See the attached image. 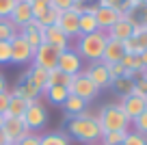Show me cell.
I'll list each match as a JSON object with an SVG mask.
<instances>
[{
	"mask_svg": "<svg viewBox=\"0 0 147 145\" xmlns=\"http://www.w3.org/2000/svg\"><path fill=\"white\" fill-rule=\"evenodd\" d=\"M78 28H80V35H91V33L100 30V28H97V22H95V15H93V13H87V11L80 15Z\"/></svg>",
	"mask_w": 147,
	"mask_h": 145,
	"instance_id": "obj_27",
	"label": "cell"
},
{
	"mask_svg": "<svg viewBox=\"0 0 147 145\" xmlns=\"http://www.w3.org/2000/svg\"><path fill=\"white\" fill-rule=\"evenodd\" d=\"M18 35H20V28L9 18H0V41H11Z\"/></svg>",
	"mask_w": 147,
	"mask_h": 145,
	"instance_id": "obj_25",
	"label": "cell"
},
{
	"mask_svg": "<svg viewBox=\"0 0 147 145\" xmlns=\"http://www.w3.org/2000/svg\"><path fill=\"white\" fill-rule=\"evenodd\" d=\"M9 102H11V91H2V93H0V115L7 113Z\"/></svg>",
	"mask_w": 147,
	"mask_h": 145,
	"instance_id": "obj_41",
	"label": "cell"
},
{
	"mask_svg": "<svg viewBox=\"0 0 147 145\" xmlns=\"http://www.w3.org/2000/svg\"><path fill=\"white\" fill-rule=\"evenodd\" d=\"M2 132H5L7 141H9L11 145H15L20 139H24V136H26L30 130L26 128V123H24V119H22V117H9V119H5Z\"/></svg>",
	"mask_w": 147,
	"mask_h": 145,
	"instance_id": "obj_10",
	"label": "cell"
},
{
	"mask_svg": "<svg viewBox=\"0 0 147 145\" xmlns=\"http://www.w3.org/2000/svg\"><path fill=\"white\" fill-rule=\"evenodd\" d=\"M119 106L125 113V117H128L130 121H134V119L147 108V100L145 98H138V95H125V98H121Z\"/></svg>",
	"mask_w": 147,
	"mask_h": 145,
	"instance_id": "obj_12",
	"label": "cell"
},
{
	"mask_svg": "<svg viewBox=\"0 0 147 145\" xmlns=\"http://www.w3.org/2000/svg\"><path fill=\"white\" fill-rule=\"evenodd\" d=\"M123 50H125V54H134V56H138V54L143 52V48L138 45L136 37H130V39H125V41H123Z\"/></svg>",
	"mask_w": 147,
	"mask_h": 145,
	"instance_id": "obj_32",
	"label": "cell"
},
{
	"mask_svg": "<svg viewBox=\"0 0 147 145\" xmlns=\"http://www.w3.org/2000/svg\"><path fill=\"white\" fill-rule=\"evenodd\" d=\"M7 87H9V85H7V78H5V74L0 72V93H2V91H9Z\"/></svg>",
	"mask_w": 147,
	"mask_h": 145,
	"instance_id": "obj_43",
	"label": "cell"
},
{
	"mask_svg": "<svg viewBox=\"0 0 147 145\" xmlns=\"http://www.w3.org/2000/svg\"><path fill=\"white\" fill-rule=\"evenodd\" d=\"M91 145H102V143H91Z\"/></svg>",
	"mask_w": 147,
	"mask_h": 145,
	"instance_id": "obj_49",
	"label": "cell"
},
{
	"mask_svg": "<svg viewBox=\"0 0 147 145\" xmlns=\"http://www.w3.org/2000/svg\"><path fill=\"white\" fill-rule=\"evenodd\" d=\"M110 85H113V89H115L121 98H125V95H130L132 89H134V78L132 76H121V78H117V80H113Z\"/></svg>",
	"mask_w": 147,
	"mask_h": 145,
	"instance_id": "obj_26",
	"label": "cell"
},
{
	"mask_svg": "<svg viewBox=\"0 0 147 145\" xmlns=\"http://www.w3.org/2000/svg\"><path fill=\"white\" fill-rule=\"evenodd\" d=\"M97 123L102 128V134L104 132H115V130H130L132 121L125 117V113L121 110L119 104H106L100 108L97 113Z\"/></svg>",
	"mask_w": 147,
	"mask_h": 145,
	"instance_id": "obj_3",
	"label": "cell"
},
{
	"mask_svg": "<svg viewBox=\"0 0 147 145\" xmlns=\"http://www.w3.org/2000/svg\"><path fill=\"white\" fill-rule=\"evenodd\" d=\"M78 22H80V15H76L74 11H63L56 26L65 33V37H67V39H74V37H80Z\"/></svg>",
	"mask_w": 147,
	"mask_h": 145,
	"instance_id": "obj_13",
	"label": "cell"
},
{
	"mask_svg": "<svg viewBox=\"0 0 147 145\" xmlns=\"http://www.w3.org/2000/svg\"><path fill=\"white\" fill-rule=\"evenodd\" d=\"M30 2H48L50 5V0H30Z\"/></svg>",
	"mask_w": 147,
	"mask_h": 145,
	"instance_id": "obj_47",
	"label": "cell"
},
{
	"mask_svg": "<svg viewBox=\"0 0 147 145\" xmlns=\"http://www.w3.org/2000/svg\"><path fill=\"white\" fill-rule=\"evenodd\" d=\"M0 145H11L9 141H7V136H5V132L0 130Z\"/></svg>",
	"mask_w": 147,
	"mask_h": 145,
	"instance_id": "obj_45",
	"label": "cell"
},
{
	"mask_svg": "<svg viewBox=\"0 0 147 145\" xmlns=\"http://www.w3.org/2000/svg\"><path fill=\"white\" fill-rule=\"evenodd\" d=\"M41 145H69V139L63 132H50L41 136Z\"/></svg>",
	"mask_w": 147,
	"mask_h": 145,
	"instance_id": "obj_29",
	"label": "cell"
},
{
	"mask_svg": "<svg viewBox=\"0 0 147 145\" xmlns=\"http://www.w3.org/2000/svg\"><path fill=\"white\" fill-rule=\"evenodd\" d=\"M138 56H141V63H143V67L147 69V50H143V52H141Z\"/></svg>",
	"mask_w": 147,
	"mask_h": 145,
	"instance_id": "obj_44",
	"label": "cell"
},
{
	"mask_svg": "<svg viewBox=\"0 0 147 145\" xmlns=\"http://www.w3.org/2000/svg\"><path fill=\"white\" fill-rule=\"evenodd\" d=\"M145 7H147V0H145Z\"/></svg>",
	"mask_w": 147,
	"mask_h": 145,
	"instance_id": "obj_51",
	"label": "cell"
},
{
	"mask_svg": "<svg viewBox=\"0 0 147 145\" xmlns=\"http://www.w3.org/2000/svg\"><path fill=\"white\" fill-rule=\"evenodd\" d=\"M48 2H32L30 5V9H32V18L37 20V22H39V20L43 18V15H46V11H48Z\"/></svg>",
	"mask_w": 147,
	"mask_h": 145,
	"instance_id": "obj_37",
	"label": "cell"
},
{
	"mask_svg": "<svg viewBox=\"0 0 147 145\" xmlns=\"http://www.w3.org/2000/svg\"><path fill=\"white\" fill-rule=\"evenodd\" d=\"M20 0H0V18H9Z\"/></svg>",
	"mask_w": 147,
	"mask_h": 145,
	"instance_id": "obj_34",
	"label": "cell"
},
{
	"mask_svg": "<svg viewBox=\"0 0 147 145\" xmlns=\"http://www.w3.org/2000/svg\"><path fill=\"white\" fill-rule=\"evenodd\" d=\"M20 35L28 41V45H30L32 50H37V48L43 43V39H41V24L37 22V20H32V22H28L24 28H20Z\"/></svg>",
	"mask_w": 147,
	"mask_h": 145,
	"instance_id": "obj_18",
	"label": "cell"
},
{
	"mask_svg": "<svg viewBox=\"0 0 147 145\" xmlns=\"http://www.w3.org/2000/svg\"><path fill=\"white\" fill-rule=\"evenodd\" d=\"M74 2H76V0H50V7H54V9H59L61 13H63V11L71 9Z\"/></svg>",
	"mask_w": 147,
	"mask_h": 145,
	"instance_id": "obj_40",
	"label": "cell"
},
{
	"mask_svg": "<svg viewBox=\"0 0 147 145\" xmlns=\"http://www.w3.org/2000/svg\"><path fill=\"white\" fill-rule=\"evenodd\" d=\"M130 130H115V132H104L102 134V145H123L125 136Z\"/></svg>",
	"mask_w": 147,
	"mask_h": 145,
	"instance_id": "obj_28",
	"label": "cell"
},
{
	"mask_svg": "<svg viewBox=\"0 0 147 145\" xmlns=\"http://www.w3.org/2000/svg\"><path fill=\"white\" fill-rule=\"evenodd\" d=\"M132 126H134V132H138V134L147 136V108H145V110H143V113L132 121Z\"/></svg>",
	"mask_w": 147,
	"mask_h": 145,
	"instance_id": "obj_31",
	"label": "cell"
},
{
	"mask_svg": "<svg viewBox=\"0 0 147 145\" xmlns=\"http://www.w3.org/2000/svg\"><path fill=\"white\" fill-rule=\"evenodd\" d=\"M106 41H108V35L104 30H95L91 35H80L78 45H76V52L80 54V59H87L91 63H97L102 61V54H104Z\"/></svg>",
	"mask_w": 147,
	"mask_h": 145,
	"instance_id": "obj_2",
	"label": "cell"
},
{
	"mask_svg": "<svg viewBox=\"0 0 147 145\" xmlns=\"http://www.w3.org/2000/svg\"><path fill=\"white\" fill-rule=\"evenodd\" d=\"M32 54H35V50L28 45V41L24 39L22 35H18V37L11 39V63H15V65L30 63Z\"/></svg>",
	"mask_w": 147,
	"mask_h": 145,
	"instance_id": "obj_9",
	"label": "cell"
},
{
	"mask_svg": "<svg viewBox=\"0 0 147 145\" xmlns=\"http://www.w3.org/2000/svg\"><path fill=\"white\" fill-rule=\"evenodd\" d=\"M41 39H43V43H50L52 48H56V50H67L69 48V39L65 37V33L61 30L59 26H46L43 28L41 26Z\"/></svg>",
	"mask_w": 147,
	"mask_h": 145,
	"instance_id": "obj_11",
	"label": "cell"
},
{
	"mask_svg": "<svg viewBox=\"0 0 147 145\" xmlns=\"http://www.w3.org/2000/svg\"><path fill=\"white\" fill-rule=\"evenodd\" d=\"M56 67H59L63 74H67V76H78V74L82 72V59H80V54L76 50L67 48V50H63L59 54Z\"/></svg>",
	"mask_w": 147,
	"mask_h": 145,
	"instance_id": "obj_8",
	"label": "cell"
},
{
	"mask_svg": "<svg viewBox=\"0 0 147 145\" xmlns=\"http://www.w3.org/2000/svg\"><path fill=\"white\" fill-rule=\"evenodd\" d=\"M93 15H95V22H97V28L100 30H108L113 24L117 22V20L121 18V11H117V9H108V7H95V11H93Z\"/></svg>",
	"mask_w": 147,
	"mask_h": 145,
	"instance_id": "obj_14",
	"label": "cell"
},
{
	"mask_svg": "<svg viewBox=\"0 0 147 145\" xmlns=\"http://www.w3.org/2000/svg\"><path fill=\"white\" fill-rule=\"evenodd\" d=\"M145 93H147V80H145V78H136V80H134V89H132V93H130V95L145 98Z\"/></svg>",
	"mask_w": 147,
	"mask_h": 145,
	"instance_id": "obj_38",
	"label": "cell"
},
{
	"mask_svg": "<svg viewBox=\"0 0 147 145\" xmlns=\"http://www.w3.org/2000/svg\"><path fill=\"white\" fill-rule=\"evenodd\" d=\"M63 108H65V113H67L69 117H76V115H80V113L87 110V102L80 100L78 95H71V93H69L67 100H65V104H63Z\"/></svg>",
	"mask_w": 147,
	"mask_h": 145,
	"instance_id": "obj_23",
	"label": "cell"
},
{
	"mask_svg": "<svg viewBox=\"0 0 147 145\" xmlns=\"http://www.w3.org/2000/svg\"><path fill=\"white\" fill-rule=\"evenodd\" d=\"M106 69H108V76H110V82L113 80H117V78H121V76H125V67L121 63H110V65H106Z\"/></svg>",
	"mask_w": 147,
	"mask_h": 145,
	"instance_id": "obj_33",
	"label": "cell"
},
{
	"mask_svg": "<svg viewBox=\"0 0 147 145\" xmlns=\"http://www.w3.org/2000/svg\"><path fill=\"white\" fill-rule=\"evenodd\" d=\"M11 63V41H0V65Z\"/></svg>",
	"mask_w": 147,
	"mask_h": 145,
	"instance_id": "obj_36",
	"label": "cell"
},
{
	"mask_svg": "<svg viewBox=\"0 0 147 145\" xmlns=\"http://www.w3.org/2000/svg\"><path fill=\"white\" fill-rule=\"evenodd\" d=\"M138 78H145V80H147V69H145V72H143V74H141Z\"/></svg>",
	"mask_w": 147,
	"mask_h": 145,
	"instance_id": "obj_48",
	"label": "cell"
},
{
	"mask_svg": "<svg viewBox=\"0 0 147 145\" xmlns=\"http://www.w3.org/2000/svg\"><path fill=\"white\" fill-rule=\"evenodd\" d=\"M43 95L48 98V102H50V104L63 106L65 100H67V95H69V89H67V87H63V85H56V87H50Z\"/></svg>",
	"mask_w": 147,
	"mask_h": 145,
	"instance_id": "obj_22",
	"label": "cell"
},
{
	"mask_svg": "<svg viewBox=\"0 0 147 145\" xmlns=\"http://www.w3.org/2000/svg\"><path fill=\"white\" fill-rule=\"evenodd\" d=\"M11 93H13V95H18V98H22V100H26V102H37V100H39V98L43 95L41 91L37 89V87L32 85V82L28 80L26 76L22 78V82H20V85L15 87V89L11 91Z\"/></svg>",
	"mask_w": 147,
	"mask_h": 145,
	"instance_id": "obj_19",
	"label": "cell"
},
{
	"mask_svg": "<svg viewBox=\"0 0 147 145\" xmlns=\"http://www.w3.org/2000/svg\"><path fill=\"white\" fill-rule=\"evenodd\" d=\"M134 24H136V20H134L130 13H123L108 30H106V35H108V39L125 41V39H130V37L134 35Z\"/></svg>",
	"mask_w": 147,
	"mask_h": 145,
	"instance_id": "obj_6",
	"label": "cell"
},
{
	"mask_svg": "<svg viewBox=\"0 0 147 145\" xmlns=\"http://www.w3.org/2000/svg\"><path fill=\"white\" fill-rule=\"evenodd\" d=\"M2 126H5V115H0V130H2Z\"/></svg>",
	"mask_w": 147,
	"mask_h": 145,
	"instance_id": "obj_46",
	"label": "cell"
},
{
	"mask_svg": "<svg viewBox=\"0 0 147 145\" xmlns=\"http://www.w3.org/2000/svg\"><path fill=\"white\" fill-rule=\"evenodd\" d=\"M123 145H147V136L138 134V132H128Z\"/></svg>",
	"mask_w": 147,
	"mask_h": 145,
	"instance_id": "obj_35",
	"label": "cell"
},
{
	"mask_svg": "<svg viewBox=\"0 0 147 145\" xmlns=\"http://www.w3.org/2000/svg\"><path fill=\"white\" fill-rule=\"evenodd\" d=\"M59 54H61V50L52 48L50 43H41V45L35 50V54H32V65H35V67H43V69H48V72H50V69L56 67Z\"/></svg>",
	"mask_w": 147,
	"mask_h": 145,
	"instance_id": "obj_7",
	"label": "cell"
},
{
	"mask_svg": "<svg viewBox=\"0 0 147 145\" xmlns=\"http://www.w3.org/2000/svg\"><path fill=\"white\" fill-rule=\"evenodd\" d=\"M22 119H24V123H26V128H28L30 132L41 130V128L48 123V110H46V104H43L41 100L32 102V104L26 108V113H24Z\"/></svg>",
	"mask_w": 147,
	"mask_h": 145,
	"instance_id": "obj_5",
	"label": "cell"
},
{
	"mask_svg": "<svg viewBox=\"0 0 147 145\" xmlns=\"http://www.w3.org/2000/svg\"><path fill=\"white\" fill-rule=\"evenodd\" d=\"M145 100H147V93H145Z\"/></svg>",
	"mask_w": 147,
	"mask_h": 145,
	"instance_id": "obj_50",
	"label": "cell"
},
{
	"mask_svg": "<svg viewBox=\"0 0 147 145\" xmlns=\"http://www.w3.org/2000/svg\"><path fill=\"white\" fill-rule=\"evenodd\" d=\"M71 78L74 76H67V74H63L59 67H54V69L48 72V89H50V87H56V85H63V87H67V89H69Z\"/></svg>",
	"mask_w": 147,
	"mask_h": 145,
	"instance_id": "obj_24",
	"label": "cell"
},
{
	"mask_svg": "<svg viewBox=\"0 0 147 145\" xmlns=\"http://www.w3.org/2000/svg\"><path fill=\"white\" fill-rule=\"evenodd\" d=\"M69 93L71 95H78L80 100H84L89 104L91 100H95L97 93H100V89H97L95 85L91 82V78L87 76L84 72H80L78 76L71 78V85H69Z\"/></svg>",
	"mask_w": 147,
	"mask_h": 145,
	"instance_id": "obj_4",
	"label": "cell"
},
{
	"mask_svg": "<svg viewBox=\"0 0 147 145\" xmlns=\"http://www.w3.org/2000/svg\"><path fill=\"white\" fill-rule=\"evenodd\" d=\"M24 76H26L28 80H30L32 85L37 87V89L41 91V93H46V91H48V69L35 67V65H32V69H28Z\"/></svg>",
	"mask_w": 147,
	"mask_h": 145,
	"instance_id": "obj_20",
	"label": "cell"
},
{
	"mask_svg": "<svg viewBox=\"0 0 147 145\" xmlns=\"http://www.w3.org/2000/svg\"><path fill=\"white\" fill-rule=\"evenodd\" d=\"M84 74L91 78V82L97 87V89H104V87H108V85H110L108 69H106V65L102 63V61H97V63H91L87 69H84Z\"/></svg>",
	"mask_w": 147,
	"mask_h": 145,
	"instance_id": "obj_16",
	"label": "cell"
},
{
	"mask_svg": "<svg viewBox=\"0 0 147 145\" xmlns=\"http://www.w3.org/2000/svg\"><path fill=\"white\" fill-rule=\"evenodd\" d=\"M125 50H123V41H117V39H108L106 41V48H104V54H102V63L110 65V63H121Z\"/></svg>",
	"mask_w": 147,
	"mask_h": 145,
	"instance_id": "obj_17",
	"label": "cell"
},
{
	"mask_svg": "<svg viewBox=\"0 0 147 145\" xmlns=\"http://www.w3.org/2000/svg\"><path fill=\"white\" fill-rule=\"evenodd\" d=\"M32 102H26V100H22V98H18V95L11 93V102H9V108H7V113H5V119H9V117H24V113H26V108Z\"/></svg>",
	"mask_w": 147,
	"mask_h": 145,
	"instance_id": "obj_21",
	"label": "cell"
},
{
	"mask_svg": "<svg viewBox=\"0 0 147 145\" xmlns=\"http://www.w3.org/2000/svg\"><path fill=\"white\" fill-rule=\"evenodd\" d=\"M30 0H20L18 5H15V9H13V13L9 15V20L15 24L18 28H24L28 22H32V9H30Z\"/></svg>",
	"mask_w": 147,
	"mask_h": 145,
	"instance_id": "obj_15",
	"label": "cell"
},
{
	"mask_svg": "<svg viewBox=\"0 0 147 145\" xmlns=\"http://www.w3.org/2000/svg\"><path fill=\"white\" fill-rule=\"evenodd\" d=\"M59 18H61V11L54 9V7H48L46 15L39 20V24H41L43 28H46V26H54V24H59Z\"/></svg>",
	"mask_w": 147,
	"mask_h": 145,
	"instance_id": "obj_30",
	"label": "cell"
},
{
	"mask_svg": "<svg viewBox=\"0 0 147 145\" xmlns=\"http://www.w3.org/2000/svg\"><path fill=\"white\" fill-rule=\"evenodd\" d=\"M67 132H69V136H74L76 141L89 143V145L97 143V141L102 139V128H100V123H97V117L91 115V113H87V110L69 119Z\"/></svg>",
	"mask_w": 147,
	"mask_h": 145,
	"instance_id": "obj_1",
	"label": "cell"
},
{
	"mask_svg": "<svg viewBox=\"0 0 147 145\" xmlns=\"http://www.w3.org/2000/svg\"><path fill=\"white\" fill-rule=\"evenodd\" d=\"M128 5H130V13H132L134 9H138V7L145 5V0H128Z\"/></svg>",
	"mask_w": 147,
	"mask_h": 145,
	"instance_id": "obj_42",
	"label": "cell"
},
{
	"mask_svg": "<svg viewBox=\"0 0 147 145\" xmlns=\"http://www.w3.org/2000/svg\"><path fill=\"white\" fill-rule=\"evenodd\" d=\"M15 145H41V136L35 134V132H28L24 139H20Z\"/></svg>",
	"mask_w": 147,
	"mask_h": 145,
	"instance_id": "obj_39",
	"label": "cell"
}]
</instances>
